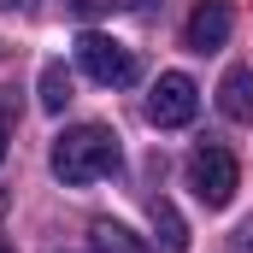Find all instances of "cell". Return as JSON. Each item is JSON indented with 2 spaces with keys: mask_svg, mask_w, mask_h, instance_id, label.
<instances>
[{
  "mask_svg": "<svg viewBox=\"0 0 253 253\" xmlns=\"http://www.w3.org/2000/svg\"><path fill=\"white\" fill-rule=\"evenodd\" d=\"M47 165H53V177H59V183L83 189V183L112 177V171L124 165V153H118V135H112L106 124H71L65 135H53Z\"/></svg>",
  "mask_w": 253,
  "mask_h": 253,
  "instance_id": "obj_1",
  "label": "cell"
},
{
  "mask_svg": "<svg viewBox=\"0 0 253 253\" xmlns=\"http://www.w3.org/2000/svg\"><path fill=\"white\" fill-rule=\"evenodd\" d=\"M189 189L200 206H230L236 200V189H242V165H236V153L230 147H218V141H200L189 153Z\"/></svg>",
  "mask_w": 253,
  "mask_h": 253,
  "instance_id": "obj_2",
  "label": "cell"
},
{
  "mask_svg": "<svg viewBox=\"0 0 253 253\" xmlns=\"http://www.w3.org/2000/svg\"><path fill=\"white\" fill-rule=\"evenodd\" d=\"M77 65H83L100 88H129V83L141 77L135 53H129L118 36H100V30H83V36H77Z\"/></svg>",
  "mask_w": 253,
  "mask_h": 253,
  "instance_id": "obj_3",
  "label": "cell"
},
{
  "mask_svg": "<svg viewBox=\"0 0 253 253\" xmlns=\"http://www.w3.org/2000/svg\"><path fill=\"white\" fill-rule=\"evenodd\" d=\"M200 112V88H194V77H183V71H165L159 83H153V94H147V118L159 129H183Z\"/></svg>",
  "mask_w": 253,
  "mask_h": 253,
  "instance_id": "obj_4",
  "label": "cell"
},
{
  "mask_svg": "<svg viewBox=\"0 0 253 253\" xmlns=\"http://www.w3.org/2000/svg\"><path fill=\"white\" fill-rule=\"evenodd\" d=\"M230 24H236L230 0H200L189 12V24H183V47H189V53H218V47L230 42Z\"/></svg>",
  "mask_w": 253,
  "mask_h": 253,
  "instance_id": "obj_5",
  "label": "cell"
},
{
  "mask_svg": "<svg viewBox=\"0 0 253 253\" xmlns=\"http://www.w3.org/2000/svg\"><path fill=\"white\" fill-rule=\"evenodd\" d=\"M218 112L230 124H253V71L248 65H230L224 83H218Z\"/></svg>",
  "mask_w": 253,
  "mask_h": 253,
  "instance_id": "obj_6",
  "label": "cell"
},
{
  "mask_svg": "<svg viewBox=\"0 0 253 253\" xmlns=\"http://www.w3.org/2000/svg\"><path fill=\"white\" fill-rule=\"evenodd\" d=\"M36 94H42V112H65V106H71V71H65L59 59H47V65H42V88H36Z\"/></svg>",
  "mask_w": 253,
  "mask_h": 253,
  "instance_id": "obj_7",
  "label": "cell"
},
{
  "mask_svg": "<svg viewBox=\"0 0 253 253\" xmlns=\"http://www.w3.org/2000/svg\"><path fill=\"white\" fill-rule=\"evenodd\" d=\"M88 242H94V253H147L124 224H112V218H94V224H88Z\"/></svg>",
  "mask_w": 253,
  "mask_h": 253,
  "instance_id": "obj_8",
  "label": "cell"
},
{
  "mask_svg": "<svg viewBox=\"0 0 253 253\" xmlns=\"http://www.w3.org/2000/svg\"><path fill=\"white\" fill-rule=\"evenodd\" d=\"M153 230H159V248L165 253H189V230H183V218L171 212V200H153Z\"/></svg>",
  "mask_w": 253,
  "mask_h": 253,
  "instance_id": "obj_9",
  "label": "cell"
},
{
  "mask_svg": "<svg viewBox=\"0 0 253 253\" xmlns=\"http://www.w3.org/2000/svg\"><path fill=\"white\" fill-rule=\"evenodd\" d=\"M12 135H18V94L0 88V165H6V153H12Z\"/></svg>",
  "mask_w": 253,
  "mask_h": 253,
  "instance_id": "obj_10",
  "label": "cell"
},
{
  "mask_svg": "<svg viewBox=\"0 0 253 253\" xmlns=\"http://www.w3.org/2000/svg\"><path fill=\"white\" fill-rule=\"evenodd\" d=\"M230 248H236V253H253V218L236 230V236H230Z\"/></svg>",
  "mask_w": 253,
  "mask_h": 253,
  "instance_id": "obj_11",
  "label": "cell"
},
{
  "mask_svg": "<svg viewBox=\"0 0 253 253\" xmlns=\"http://www.w3.org/2000/svg\"><path fill=\"white\" fill-rule=\"evenodd\" d=\"M118 6H129V12H147V6H153V0H118Z\"/></svg>",
  "mask_w": 253,
  "mask_h": 253,
  "instance_id": "obj_12",
  "label": "cell"
},
{
  "mask_svg": "<svg viewBox=\"0 0 253 253\" xmlns=\"http://www.w3.org/2000/svg\"><path fill=\"white\" fill-rule=\"evenodd\" d=\"M0 6H30V0H0Z\"/></svg>",
  "mask_w": 253,
  "mask_h": 253,
  "instance_id": "obj_13",
  "label": "cell"
},
{
  "mask_svg": "<svg viewBox=\"0 0 253 253\" xmlns=\"http://www.w3.org/2000/svg\"><path fill=\"white\" fill-rule=\"evenodd\" d=\"M0 253H12V248H6V236H0Z\"/></svg>",
  "mask_w": 253,
  "mask_h": 253,
  "instance_id": "obj_14",
  "label": "cell"
},
{
  "mask_svg": "<svg viewBox=\"0 0 253 253\" xmlns=\"http://www.w3.org/2000/svg\"><path fill=\"white\" fill-rule=\"evenodd\" d=\"M71 6H77V0H71Z\"/></svg>",
  "mask_w": 253,
  "mask_h": 253,
  "instance_id": "obj_15",
  "label": "cell"
}]
</instances>
